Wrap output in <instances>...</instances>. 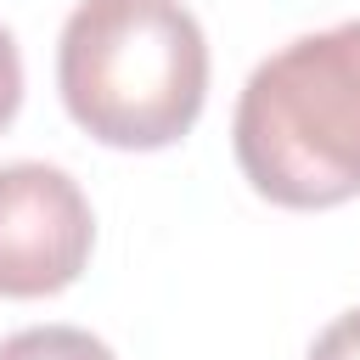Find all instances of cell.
Wrapping results in <instances>:
<instances>
[{
  "label": "cell",
  "instance_id": "obj_1",
  "mask_svg": "<svg viewBox=\"0 0 360 360\" xmlns=\"http://www.w3.org/2000/svg\"><path fill=\"white\" fill-rule=\"evenodd\" d=\"M56 90L101 146L158 152L208 101V39L180 0H79L56 39Z\"/></svg>",
  "mask_w": 360,
  "mask_h": 360
},
{
  "label": "cell",
  "instance_id": "obj_2",
  "mask_svg": "<svg viewBox=\"0 0 360 360\" xmlns=\"http://www.w3.org/2000/svg\"><path fill=\"white\" fill-rule=\"evenodd\" d=\"M231 146L248 186L281 208L360 197V22L264 56L242 84Z\"/></svg>",
  "mask_w": 360,
  "mask_h": 360
},
{
  "label": "cell",
  "instance_id": "obj_3",
  "mask_svg": "<svg viewBox=\"0 0 360 360\" xmlns=\"http://www.w3.org/2000/svg\"><path fill=\"white\" fill-rule=\"evenodd\" d=\"M96 248V214L56 163L0 169V298H51L73 287Z\"/></svg>",
  "mask_w": 360,
  "mask_h": 360
},
{
  "label": "cell",
  "instance_id": "obj_4",
  "mask_svg": "<svg viewBox=\"0 0 360 360\" xmlns=\"http://www.w3.org/2000/svg\"><path fill=\"white\" fill-rule=\"evenodd\" d=\"M0 360H118V354L79 326H28L0 343Z\"/></svg>",
  "mask_w": 360,
  "mask_h": 360
},
{
  "label": "cell",
  "instance_id": "obj_5",
  "mask_svg": "<svg viewBox=\"0 0 360 360\" xmlns=\"http://www.w3.org/2000/svg\"><path fill=\"white\" fill-rule=\"evenodd\" d=\"M309 360H360V309L338 315V321L309 343Z\"/></svg>",
  "mask_w": 360,
  "mask_h": 360
},
{
  "label": "cell",
  "instance_id": "obj_6",
  "mask_svg": "<svg viewBox=\"0 0 360 360\" xmlns=\"http://www.w3.org/2000/svg\"><path fill=\"white\" fill-rule=\"evenodd\" d=\"M22 107V56H17V39L0 28V129L17 118Z\"/></svg>",
  "mask_w": 360,
  "mask_h": 360
}]
</instances>
